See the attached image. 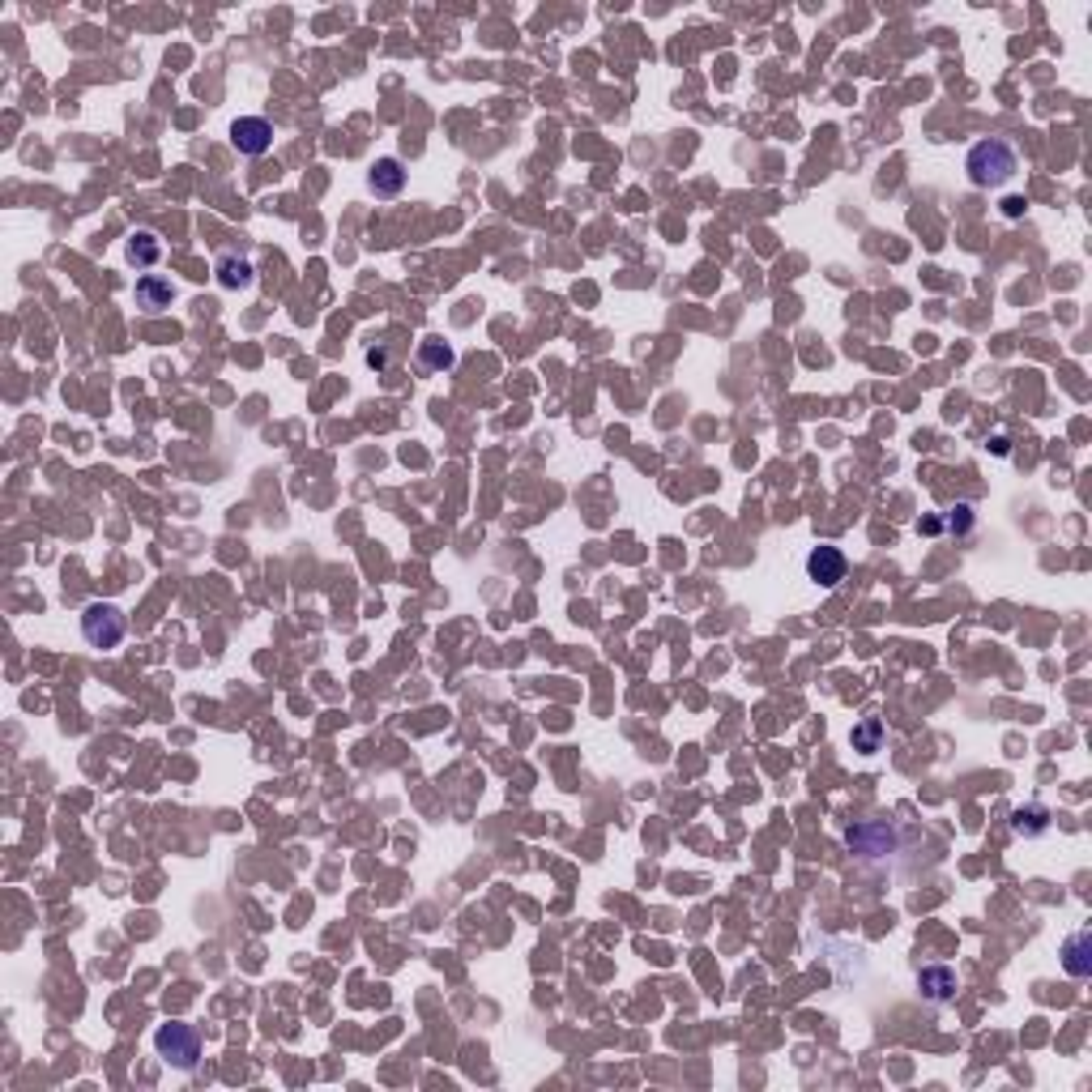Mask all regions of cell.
<instances>
[{"instance_id":"e0dca14e","label":"cell","mask_w":1092,"mask_h":1092,"mask_svg":"<svg viewBox=\"0 0 1092 1092\" xmlns=\"http://www.w3.org/2000/svg\"><path fill=\"white\" fill-rule=\"evenodd\" d=\"M363 359H368V368L384 372V368H388V346H372V350H368V355H363Z\"/></svg>"},{"instance_id":"9a60e30c","label":"cell","mask_w":1092,"mask_h":1092,"mask_svg":"<svg viewBox=\"0 0 1092 1092\" xmlns=\"http://www.w3.org/2000/svg\"><path fill=\"white\" fill-rule=\"evenodd\" d=\"M849 743H854V751H862V756H875V751L883 747V721L880 717H867L862 725H854Z\"/></svg>"},{"instance_id":"7c38bea8","label":"cell","mask_w":1092,"mask_h":1092,"mask_svg":"<svg viewBox=\"0 0 1092 1092\" xmlns=\"http://www.w3.org/2000/svg\"><path fill=\"white\" fill-rule=\"evenodd\" d=\"M419 363H423L427 372H449L453 363H457V355H453L449 342H440V337H423V342H419Z\"/></svg>"},{"instance_id":"5b68a950","label":"cell","mask_w":1092,"mask_h":1092,"mask_svg":"<svg viewBox=\"0 0 1092 1092\" xmlns=\"http://www.w3.org/2000/svg\"><path fill=\"white\" fill-rule=\"evenodd\" d=\"M231 141L239 154L261 158V154H269V145H274V125H269L265 116H239L231 125Z\"/></svg>"},{"instance_id":"52a82bcc","label":"cell","mask_w":1092,"mask_h":1092,"mask_svg":"<svg viewBox=\"0 0 1092 1092\" xmlns=\"http://www.w3.org/2000/svg\"><path fill=\"white\" fill-rule=\"evenodd\" d=\"M918 994H922L926 1003H935V1007L952 1003V999H956V968H948V965H926L922 973H918Z\"/></svg>"},{"instance_id":"3957f363","label":"cell","mask_w":1092,"mask_h":1092,"mask_svg":"<svg viewBox=\"0 0 1092 1092\" xmlns=\"http://www.w3.org/2000/svg\"><path fill=\"white\" fill-rule=\"evenodd\" d=\"M154 1050L175 1071H193L201 1062V1037L193 1024H163V1029L154 1033Z\"/></svg>"},{"instance_id":"30bf717a","label":"cell","mask_w":1092,"mask_h":1092,"mask_svg":"<svg viewBox=\"0 0 1092 1092\" xmlns=\"http://www.w3.org/2000/svg\"><path fill=\"white\" fill-rule=\"evenodd\" d=\"M368 188L376 197H397L401 188H406V167H401L397 158H380V163L368 171Z\"/></svg>"},{"instance_id":"ac0fdd59","label":"cell","mask_w":1092,"mask_h":1092,"mask_svg":"<svg viewBox=\"0 0 1092 1092\" xmlns=\"http://www.w3.org/2000/svg\"><path fill=\"white\" fill-rule=\"evenodd\" d=\"M1003 213H1007V218H1020V213H1024V197H1007L1003 201Z\"/></svg>"},{"instance_id":"8fae6325","label":"cell","mask_w":1092,"mask_h":1092,"mask_svg":"<svg viewBox=\"0 0 1092 1092\" xmlns=\"http://www.w3.org/2000/svg\"><path fill=\"white\" fill-rule=\"evenodd\" d=\"M171 299H175V287L167 278H158V274L137 278V307H145V312H163V307H171Z\"/></svg>"},{"instance_id":"8992f818","label":"cell","mask_w":1092,"mask_h":1092,"mask_svg":"<svg viewBox=\"0 0 1092 1092\" xmlns=\"http://www.w3.org/2000/svg\"><path fill=\"white\" fill-rule=\"evenodd\" d=\"M845 572H849V559L841 546H815L811 555H806V576H811L819 589H837L845 581Z\"/></svg>"},{"instance_id":"5bb4252c","label":"cell","mask_w":1092,"mask_h":1092,"mask_svg":"<svg viewBox=\"0 0 1092 1092\" xmlns=\"http://www.w3.org/2000/svg\"><path fill=\"white\" fill-rule=\"evenodd\" d=\"M1046 828H1050L1046 806H1020V811L1011 815V832H1016V837H1042Z\"/></svg>"},{"instance_id":"2e32d148","label":"cell","mask_w":1092,"mask_h":1092,"mask_svg":"<svg viewBox=\"0 0 1092 1092\" xmlns=\"http://www.w3.org/2000/svg\"><path fill=\"white\" fill-rule=\"evenodd\" d=\"M948 530H952V534H968V530H973V508H968V504H956V508L948 512Z\"/></svg>"},{"instance_id":"6da1fadb","label":"cell","mask_w":1092,"mask_h":1092,"mask_svg":"<svg viewBox=\"0 0 1092 1092\" xmlns=\"http://www.w3.org/2000/svg\"><path fill=\"white\" fill-rule=\"evenodd\" d=\"M965 171H968V180H973L977 188H1003L1007 180H1016L1020 154H1016V145H1011V141L986 137V141H977L973 150H968Z\"/></svg>"},{"instance_id":"ba28073f","label":"cell","mask_w":1092,"mask_h":1092,"mask_svg":"<svg viewBox=\"0 0 1092 1092\" xmlns=\"http://www.w3.org/2000/svg\"><path fill=\"white\" fill-rule=\"evenodd\" d=\"M213 278H218L222 291H248L256 282V269H252L248 256L226 252V256H218V265H213Z\"/></svg>"},{"instance_id":"9c48e42d","label":"cell","mask_w":1092,"mask_h":1092,"mask_svg":"<svg viewBox=\"0 0 1092 1092\" xmlns=\"http://www.w3.org/2000/svg\"><path fill=\"white\" fill-rule=\"evenodd\" d=\"M1062 968H1067V977H1075V981L1092 977V935L1088 930H1080V935H1071L1062 943Z\"/></svg>"},{"instance_id":"7a4b0ae2","label":"cell","mask_w":1092,"mask_h":1092,"mask_svg":"<svg viewBox=\"0 0 1092 1092\" xmlns=\"http://www.w3.org/2000/svg\"><path fill=\"white\" fill-rule=\"evenodd\" d=\"M125 631H128V619L112 602H90L82 611V636L90 649H116L125 640Z\"/></svg>"},{"instance_id":"4fadbf2b","label":"cell","mask_w":1092,"mask_h":1092,"mask_svg":"<svg viewBox=\"0 0 1092 1092\" xmlns=\"http://www.w3.org/2000/svg\"><path fill=\"white\" fill-rule=\"evenodd\" d=\"M158 256H163V244H158V235L150 231H137L128 239V261L137 265V269H154L158 265Z\"/></svg>"},{"instance_id":"277c9868","label":"cell","mask_w":1092,"mask_h":1092,"mask_svg":"<svg viewBox=\"0 0 1092 1092\" xmlns=\"http://www.w3.org/2000/svg\"><path fill=\"white\" fill-rule=\"evenodd\" d=\"M845 845L854 849L858 858H887V854H896V828L892 824H883V819H862V824H849L845 828Z\"/></svg>"}]
</instances>
